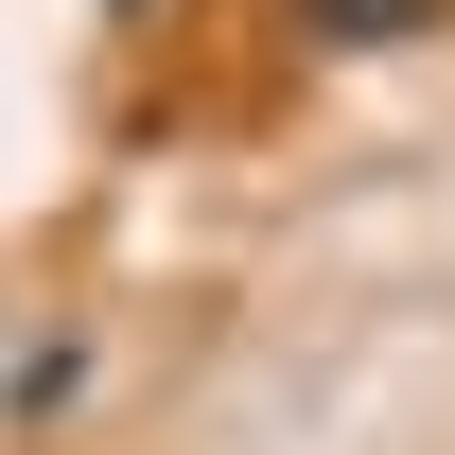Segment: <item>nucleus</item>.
<instances>
[{"label":"nucleus","mask_w":455,"mask_h":455,"mask_svg":"<svg viewBox=\"0 0 455 455\" xmlns=\"http://www.w3.org/2000/svg\"><path fill=\"white\" fill-rule=\"evenodd\" d=\"M455 0H298V36H333V53H386V36H438Z\"/></svg>","instance_id":"f257e3e1"}]
</instances>
